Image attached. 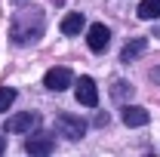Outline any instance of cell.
<instances>
[{
    "instance_id": "obj_9",
    "label": "cell",
    "mask_w": 160,
    "mask_h": 157,
    "mask_svg": "<svg viewBox=\"0 0 160 157\" xmlns=\"http://www.w3.org/2000/svg\"><path fill=\"white\" fill-rule=\"evenodd\" d=\"M120 117H123V123H126V126H145V123L151 120V114H148L145 108H139V105H126Z\"/></svg>"
},
{
    "instance_id": "obj_16",
    "label": "cell",
    "mask_w": 160,
    "mask_h": 157,
    "mask_svg": "<svg viewBox=\"0 0 160 157\" xmlns=\"http://www.w3.org/2000/svg\"><path fill=\"white\" fill-rule=\"evenodd\" d=\"M12 3H25V0H12Z\"/></svg>"
},
{
    "instance_id": "obj_5",
    "label": "cell",
    "mask_w": 160,
    "mask_h": 157,
    "mask_svg": "<svg viewBox=\"0 0 160 157\" xmlns=\"http://www.w3.org/2000/svg\"><path fill=\"white\" fill-rule=\"evenodd\" d=\"M52 148H56V142L49 133H43V129H31V136L25 142V151L28 154H52Z\"/></svg>"
},
{
    "instance_id": "obj_7",
    "label": "cell",
    "mask_w": 160,
    "mask_h": 157,
    "mask_svg": "<svg viewBox=\"0 0 160 157\" xmlns=\"http://www.w3.org/2000/svg\"><path fill=\"white\" fill-rule=\"evenodd\" d=\"M108 40H111V31L105 28V25H89V31H86V43H89V49L92 53H105L108 49Z\"/></svg>"
},
{
    "instance_id": "obj_11",
    "label": "cell",
    "mask_w": 160,
    "mask_h": 157,
    "mask_svg": "<svg viewBox=\"0 0 160 157\" xmlns=\"http://www.w3.org/2000/svg\"><path fill=\"white\" fill-rule=\"evenodd\" d=\"M136 13L139 19H160V0H142Z\"/></svg>"
},
{
    "instance_id": "obj_10",
    "label": "cell",
    "mask_w": 160,
    "mask_h": 157,
    "mask_svg": "<svg viewBox=\"0 0 160 157\" xmlns=\"http://www.w3.org/2000/svg\"><path fill=\"white\" fill-rule=\"evenodd\" d=\"M83 25H86L83 13H68V16L59 22V28H62V34H65V37H74V34H80V31H83Z\"/></svg>"
},
{
    "instance_id": "obj_14",
    "label": "cell",
    "mask_w": 160,
    "mask_h": 157,
    "mask_svg": "<svg viewBox=\"0 0 160 157\" xmlns=\"http://www.w3.org/2000/svg\"><path fill=\"white\" fill-rule=\"evenodd\" d=\"M151 80H154V83H160V68H154V71H151Z\"/></svg>"
},
{
    "instance_id": "obj_3",
    "label": "cell",
    "mask_w": 160,
    "mask_h": 157,
    "mask_svg": "<svg viewBox=\"0 0 160 157\" xmlns=\"http://www.w3.org/2000/svg\"><path fill=\"white\" fill-rule=\"evenodd\" d=\"M71 83H74V74H71V68H65V65L49 68V71H46V77H43V86H46V89H52V93H65Z\"/></svg>"
},
{
    "instance_id": "obj_2",
    "label": "cell",
    "mask_w": 160,
    "mask_h": 157,
    "mask_svg": "<svg viewBox=\"0 0 160 157\" xmlns=\"http://www.w3.org/2000/svg\"><path fill=\"white\" fill-rule=\"evenodd\" d=\"M56 133L65 136V139H71V142H80V139L86 136V120L71 117V114H62V117L56 120Z\"/></svg>"
},
{
    "instance_id": "obj_15",
    "label": "cell",
    "mask_w": 160,
    "mask_h": 157,
    "mask_svg": "<svg viewBox=\"0 0 160 157\" xmlns=\"http://www.w3.org/2000/svg\"><path fill=\"white\" fill-rule=\"evenodd\" d=\"M3 151H6V139L0 136V154H3Z\"/></svg>"
},
{
    "instance_id": "obj_8",
    "label": "cell",
    "mask_w": 160,
    "mask_h": 157,
    "mask_svg": "<svg viewBox=\"0 0 160 157\" xmlns=\"http://www.w3.org/2000/svg\"><path fill=\"white\" fill-rule=\"evenodd\" d=\"M145 49H148V40H145V37L129 40V43H126V46L120 49V62H123V65H129V62H136V59H139Z\"/></svg>"
},
{
    "instance_id": "obj_13",
    "label": "cell",
    "mask_w": 160,
    "mask_h": 157,
    "mask_svg": "<svg viewBox=\"0 0 160 157\" xmlns=\"http://www.w3.org/2000/svg\"><path fill=\"white\" fill-rule=\"evenodd\" d=\"M111 96H114V99H129V96H132V86H129L126 80H117V83L111 86Z\"/></svg>"
},
{
    "instance_id": "obj_12",
    "label": "cell",
    "mask_w": 160,
    "mask_h": 157,
    "mask_svg": "<svg viewBox=\"0 0 160 157\" xmlns=\"http://www.w3.org/2000/svg\"><path fill=\"white\" fill-rule=\"evenodd\" d=\"M16 96H19V93H16L12 86H0V111H9L12 102H16Z\"/></svg>"
},
{
    "instance_id": "obj_6",
    "label": "cell",
    "mask_w": 160,
    "mask_h": 157,
    "mask_svg": "<svg viewBox=\"0 0 160 157\" xmlns=\"http://www.w3.org/2000/svg\"><path fill=\"white\" fill-rule=\"evenodd\" d=\"M74 96H77L80 105L96 108V105H99V89H96V80H92V77H80L77 86H74Z\"/></svg>"
},
{
    "instance_id": "obj_1",
    "label": "cell",
    "mask_w": 160,
    "mask_h": 157,
    "mask_svg": "<svg viewBox=\"0 0 160 157\" xmlns=\"http://www.w3.org/2000/svg\"><path fill=\"white\" fill-rule=\"evenodd\" d=\"M43 31H46V13L40 6H28L16 13V19L9 25V40L16 46H31L43 37Z\"/></svg>"
},
{
    "instance_id": "obj_4",
    "label": "cell",
    "mask_w": 160,
    "mask_h": 157,
    "mask_svg": "<svg viewBox=\"0 0 160 157\" xmlns=\"http://www.w3.org/2000/svg\"><path fill=\"white\" fill-rule=\"evenodd\" d=\"M40 114L37 111H22V114H12V117L6 120V133H31V129H37L40 126Z\"/></svg>"
}]
</instances>
